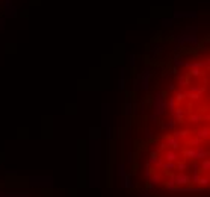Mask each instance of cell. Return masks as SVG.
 <instances>
[{
    "instance_id": "6da1fadb",
    "label": "cell",
    "mask_w": 210,
    "mask_h": 197,
    "mask_svg": "<svg viewBox=\"0 0 210 197\" xmlns=\"http://www.w3.org/2000/svg\"><path fill=\"white\" fill-rule=\"evenodd\" d=\"M175 43L181 46H197L200 43V38L197 37L195 28H186L179 37H175Z\"/></svg>"
},
{
    "instance_id": "7a4b0ae2",
    "label": "cell",
    "mask_w": 210,
    "mask_h": 197,
    "mask_svg": "<svg viewBox=\"0 0 210 197\" xmlns=\"http://www.w3.org/2000/svg\"><path fill=\"white\" fill-rule=\"evenodd\" d=\"M183 156H186L188 159L203 161V159H207L209 158V150H207V147H204L203 144H198V146H186V150H184Z\"/></svg>"
},
{
    "instance_id": "3957f363",
    "label": "cell",
    "mask_w": 210,
    "mask_h": 197,
    "mask_svg": "<svg viewBox=\"0 0 210 197\" xmlns=\"http://www.w3.org/2000/svg\"><path fill=\"white\" fill-rule=\"evenodd\" d=\"M151 83V71L148 67H145V70L141 73L138 79L135 80V89H142V91H148Z\"/></svg>"
},
{
    "instance_id": "277c9868",
    "label": "cell",
    "mask_w": 210,
    "mask_h": 197,
    "mask_svg": "<svg viewBox=\"0 0 210 197\" xmlns=\"http://www.w3.org/2000/svg\"><path fill=\"white\" fill-rule=\"evenodd\" d=\"M166 108H168V102H166V97H163V94L157 91L154 94V103H153V111H154V115H162L166 112Z\"/></svg>"
},
{
    "instance_id": "5b68a950",
    "label": "cell",
    "mask_w": 210,
    "mask_h": 197,
    "mask_svg": "<svg viewBox=\"0 0 210 197\" xmlns=\"http://www.w3.org/2000/svg\"><path fill=\"white\" fill-rule=\"evenodd\" d=\"M171 180L175 184V187H183V185H189V184H192V180H190V176H188L184 171L175 173L174 176L171 177Z\"/></svg>"
},
{
    "instance_id": "8992f818",
    "label": "cell",
    "mask_w": 210,
    "mask_h": 197,
    "mask_svg": "<svg viewBox=\"0 0 210 197\" xmlns=\"http://www.w3.org/2000/svg\"><path fill=\"white\" fill-rule=\"evenodd\" d=\"M163 159L166 161H171V162H177V161H181L183 159V153L177 149H168L163 152Z\"/></svg>"
},
{
    "instance_id": "52a82bcc",
    "label": "cell",
    "mask_w": 210,
    "mask_h": 197,
    "mask_svg": "<svg viewBox=\"0 0 210 197\" xmlns=\"http://www.w3.org/2000/svg\"><path fill=\"white\" fill-rule=\"evenodd\" d=\"M165 144H166L169 149H177V150H180V147H181V141L180 139H177L174 135H172V137L165 138Z\"/></svg>"
},
{
    "instance_id": "ba28073f",
    "label": "cell",
    "mask_w": 210,
    "mask_h": 197,
    "mask_svg": "<svg viewBox=\"0 0 210 197\" xmlns=\"http://www.w3.org/2000/svg\"><path fill=\"white\" fill-rule=\"evenodd\" d=\"M193 17H197V12H190V11H177V12H174V18H193Z\"/></svg>"
},
{
    "instance_id": "9c48e42d",
    "label": "cell",
    "mask_w": 210,
    "mask_h": 197,
    "mask_svg": "<svg viewBox=\"0 0 210 197\" xmlns=\"http://www.w3.org/2000/svg\"><path fill=\"white\" fill-rule=\"evenodd\" d=\"M197 138L198 139H201V141H207L209 139V128H201L197 130Z\"/></svg>"
},
{
    "instance_id": "30bf717a",
    "label": "cell",
    "mask_w": 210,
    "mask_h": 197,
    "mask_svg": "<svg viewBox=\"0 0 210 197\" xmlns=\"http://www.w3.org/2000/svg\"><path fill=\"white\" fill-rule=\"evenodd\" d=\"M177 123H179V121H177L175 118L172 117V118H169V120H168V121H166L165 124H163V129H169V130H172V129H175Z\"/></svg>"
},
{
    "instance_id": "8fae6325",
    "label": "cell",
    "mask_w": 210,
    "mask_h": 197,
    "mask_svg": "<svg viewBox=\"0 0 210 197\" xmlns=\"http://www.w3.org/2000/svg\"><path fill=\"white\" fill-rule=\"evenodd\" d=\"M15 15H17V9H15L14 6H11V8L6 9V17H12V18H14Z\"/></svg>"
},
{
    "instance_id": "7c38bea8",
    "label": "cell",
    "mask_w": 210,
    "mask_h": 197,
    "mask_svg": "<svg viewBox=\"0 0 210 197\" xmlns=\"http://www.w3.org/2000/svg\"><path fill=\"white\" fill-rule=\"evenodd\" d=\"M201 168H203L204 171H207V170L210 168V161H209V158H207V159H203V161H201Z\"/></svg>"
},
{
    "instance_id": "4fadbf2b",
    "label": "cell",
    "mask_w": 210,
    "mask_h": 197,
    "mask_svg": "<svg viewBox=\"0 0 210 197\" xmlns=\"http://www.w3.org/2000/svg\"><path fill=\"white\" fill-rule=\"evenodd\" d=\"M118 174H120V176L122 177V179L126 177V171H124V164H120V165H118Z\"/></svg>"
},
{
    "instance_id": "5bb4252c",
    "label": "cell",
    "mask_w": 210,
    "mask_h": 197,
    "mask_svg": "<svg viewBox=\"0 0 210 197\" xmlns=\"http://www.w3.org/2000/svg\"><path fill=\"white\" fill-rule=\"evenodd\" d=\"M162 23H163L165 28H171V26H172V18H163Z\"/></svg>"
},
{
    "instance_id": "9a60e30c",
    "label": "cell",
    "mask_w": 210,
    "mask_h": 197,
    "mask_svg": "<svg viewBox=\"0 0 210 197\" xmlns=\"http://www.w3.org/2000/svg\"><path fill=\"white\" fill-rule=\"evenodd\" d=\"M124 187H126V188H130V187H131V182H130V179H129V177H127V176L124 177Z\"/></svg>"
},
{
    "instance_id": "2e32d148",
    "label": "cell",
    "mask_w": 210,
    "mask_h": 197,
    "mask_svg": "<svg viewBox=\"0 0 210 197\" xmlns=\"http://www.w3.org/2000/svg\"><path fill=\"white\" fill-rule=\"evenodd\" d=\"M145 137L148 138V139H153V138H154V135H153V132H151V130H148V129H147V130H145Z\"/></svg>"
},
{
    "instance_id": "e0dca14e",
    "label": "cell",
    "mask_w": 210,
    "mask_h": 197,
    "mask_svg": "<svg viewBox=\"0 0 210 197\" xmlns=\"http://www.w3.org/2000/svg\"><path fill=\"white\" fill-rule=\"evenodd\" d=\"M11 6H12V0H6V2H5V9H8Z\"/></svg>"
},
{
    "instance_id": "ac0fdd59",
    "label": "cell",
    "mask_w": 210,
    "mask_h": 197,
    "mask_svg": "<svg viewBox=\"0 0 210 197\" xmlns=\"http://www.w3.org/2000/svg\"><path fill=\"white\" fill-rule=\"evenodd\" d=\"M150 120L153 121V123H157V115H154V114H151L150 115Z\"/></svg>"
},
{
    "instance_id": "d6986e66",
    "label": "cell",
    "mask_w": 210,
    "mask_h": 197,
    "mask_svg": "<svg viewBox=\"0 0 210 197\" xmlns=\"http://www.w3.org/2000/svg\"><path fill=\"white\" fill-rule=\"evenodd\" d=\"M118 83H120V88L121 89L124 88V76H121V79H120V82H118Z\"/></svg>"
},
{
    "instance_id": "ffe728a7",
    "label": "cell",
    "mask_w": 210,
    "mask_h": 197,
    "mask_svg": "<svg viewBox=\"0 0 210 197\" xmlns=\"http://www.w3.org/2000/svg\"><path fill=\"white\" fill-rule=\"evenodd\" d=\"M3 29H5V20L0 18V30H3Z\"/></svg>"
},
{
    "instance_id": "44dd1931",
    "label": "cell",
    "mask_w": 210,
    "mask_h": 197,
    "mask_svg": "<svg viewBox=\"0 0 210 197\" xmlns=\"http://www.w3.org/2000/svg\"><path fill=\"white\" fill-rule=\"evenodd\" d=\"M135 59H136V58H135V55H131V56H130V65H135V62H136Z\"/></svg>"
}]
</instances>
